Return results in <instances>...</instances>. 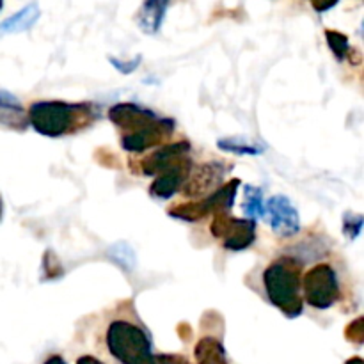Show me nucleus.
Wrapping results in <instances>:
<instances>
[{
  "instance_id": "12",
  "label": "nucleus",
  "mask_w": 364,
  "mask_h": 364,
  "mask_svg": "<svg viewBox=\"0 0 364 364\" xmlns=\"http://www.w3.org/2000/svg\"><path fill=\"white\" fill-rule=\"evenodd\" d=\"M159 117L160 116H156L153 110L144 109L137 103H117L109 110V119L116 124L117 130L123 132L121 135L134 134V132L151 124Z\"/></svg>"
},
{
  "instance_id": "9",
  "label": "nucleus",
  "mask_w": 364,
  "mask_h": 364,
  "mask_svg": "<svg viewBox=\"0 0 364 364\" xmlns=\"http://www.w3.org/2000/svg\"><path fill=\"white\" fill-rule=\"evenodd\" d=\"M191 149L192 146L188 141L169 142V144L162 146L156 151L142 156L137 164L130 162V167L134 169V173L142 174V176H156L162 171H166L167 167L176 164L178 160L191 156Z\"/></svg>"
},
{
  "instance_id": "23",
  "label": "nucleus",
  "mask_w": 364,
  "mask_h": 364,
  "mask_svg": "<svg viewBox=\"0 0 364 364\" xmlns=\"http://www.w3.org/2000/svg\"><path fill=\"white\" fill-rule=\"evenodd\" d=\"M156 364H192L185 355L180 354H159L155 355Z\"/></svg>"
},
{
  "instance_id": "3",
  "label": "nucleus",
  "mask_w": 364,
  "mask_h": 364,
  "mask_svg": "<svg viewBox=\"0 0 364 364\" xmlns=\"http://www.w3.org/2000/svg\"><path fill=\"white\" fill-rule=\"evenodd\" d=\"M105 345L119 364H156L148 333L130 320H114L107 327Z\"/></svg>"
},
{
  "instance_id": "24",
  "label": "nucleus",
  "mask_w": 364,
  "mask_h": 364,
  "mask_svg": "<svg viewBox=\"0 0 364 364\" xmlns=\"http://www.w3.org/2000/svg\"><path fill=\"white\" fill-rule=\"evenodd\" d=\"M338 2H340V0H313V7H315L316 13H326V11L338 6Z\"/></svg>"
},
{
  "instance_id": "29",
  "label": "nucleus",
  "mask_w": 364,
  "mask_h": 364,
  "mask_svg": "<svg viewBox=\"0 0 364 364\" xmlns=\"http://www.w3.org/2000/svg\"><path fill=\"white\" fill-rule=\"evenodd\" d=\"M2 7H4V0H0V11H2Z\"/></svg>"
},
{
  "instance_id": "10",
  "label": "nucleus",
  "mask_w": 364,
  "mask_h": 364,
  "mask_svg": "<svg viewBox=\"0 0 364 364\" xmlns=\"http://www.w3.org/2000/svg\"><path fill=\"white\" fill-rule=\"evenodd\" d=\"M228 171H231V164L226 162H206L192 169L183 185L185 198L194 199L215 192Z\"/></svg>"
},
{
  "instance_id": "26",
  "label": "nucleus",
  "mask_w": 364,
  "mask_h": 364,
  "mask_svg": "<svg viewBox=\"0 0 364 364\" xmlns=\"http://www.w3.org/2000/svg\"><path fill=\"white\" fill-rule=\"evenodd\" d=\"M43 364H66V361H64L60 355H50V358L46 359V361Z\"/></svg>"
},
{
  "instance_id": "16",
  "label": "nucleus",
  "mask_w": 364,
  "mask_h": 364,
  "mask_svg": "<svg viewBox=\"0 0 364 364\" xmlns=\"http://www.w3.org/2000/svg\"><path fill=\"white\" fill-rule=\"evenodd\" d=\"M217 146H219L223 151L237 153V155H262L265 151V146L259 144L256 141H249V139L244 137H224L217 141Z\"/></svg>"
},
{
  "instance_id": "4",
  "label": "nucleus",
  "mask_w": 364,
  "mask_h": 364,
  "mask_svg": "<svg viewBox=\"0 0 364 364\" xmlns=\"http://www.w3.org/2000/svg\"><path fill=\"white\" fill-rule=\"evenodd\" d=\"M302 297L308 306L326 311L341 299V283L338 270L331 263H316L301 281Z\"/></svg>"
},
{
  "instance_id": "15",
  "label": "nucleus",
  "mask_w": 364,
  "mask_h": 364,
  "mask_svg": "<svg viewBox=\"0 0 364 364\" xmlns=\"http://www.w3.org/2000/svg\"><path fill=\"white\" fill-rule=\"evenodd\" d=\"M196 364H228L226 348L217 338L206 336L196 343Z\"/></svg>"
},
{
  "instance_id": "1",
  "label": "nucleus",
  "mask_w": 364,
  "mask_h": 364,
  "mask_svg": "<svg viewBox=\"0 0 364 364\" xmlns=\"http://www.w3.org/2000/svg\"><path fill=\"white\" fill-rule=\"evenodd\" d=\"M96 121L92 103H68L60 100L34 102L28 109V123L45 137H64L91 127Z\"/></svg>"
},
{
  "instance_id": "25",
  "label": "nucleus",
  "mask_w": 364,
  "mask_h": 364,
  "mask_svg": "<svg viewBox=\"0 0 364 364\" xmlns=\"http://www.w3.org/2000/svg\"><path fill=\"white\" fill-rule=\"evenodd\" d=\"M77 364H105V363L100 361V359L95 358V355H82V358L77 359Z\"/></svg>"
},
{
  "instance_id": "5",
  "label": "nucleus",
  "mask_w": 364,
  "mask_h": 364,
  "mask_svg": "<svg viewBox=\"0 0 364 364\" xmlns=\"http://www.w3.org/2000/svg\"><path fill=\"white\" fill-rule=\"evenodd\" d=\"M240 183V180L228 181L224 187L217 188L212 194L205 196L201 201H188L173 206V208H169V215L174 217V219L187 220V223H196V220H201L206 215L230 213Z\"/></svg>"
},
{
  "instance_id": "28",
  "label": "nucleus",
  "mask_w": 364,
  "mask_h": 364,
  "mask_svg": "<svg viewBox=\"0 0 364 364\" xmlns=\"http://www.w3.org/2000/svg\"><path fill=\"white\" fill-rule=\"evenodd\" d=\"M2 215H4V203H2V198H0V220H2Z\"/></svg>"
},
{
  "instance_id": "18",
  "label": "nucleus",
  "mask_w": 364,
  "mask_h": 364,
  "mask_svg": "<svg viewBox=\"0 0 364 364\" xmlns=\"http://www.w3.org/2000/svg\"><path fill=\"white\" fill-rule=\"evenodd\" d=\"M23 107L21 103L14 98L11 92L0 91V114H11V119H13V127L25 128V121H21L23 117Z\"/></svg>"
},
{
  "instance_id": "6",
  "label": "nucleus",
  "mask_w": 364,
  "mask_h": 364,
  "mask_svg": "<svg viewBox=\"0 0 364 364\" xmlns=\"http://www.w3.org/2000/svg\"><path fill=\"white\" fill-rule=\"evenodd\" d=\"M210 233L223 242L228 251H245L256 240V220L233 219L230 213H217L210 224Z\"/></svg>"
},
{
  "instance_id": "11",
  "label": "nucleus",
  "mask_w": 364,
  "mask_h": 364,
  "mask_svg": "<svg viewBox=\"0 0 364 364\" xmlns=\"http://www.w3.org/2000/svg\"><path fill=\"white\" fill-rule=\"evenodd\" d=\"M192 169H194V164H192L191 156H185V159L178 160L176 164H173L166 171L156 174V180L149 187V194L156 199L173 198L183 187Z\"/></svg>"
},
{
  "instance_id": "17",
  "label": "nucleus",
  "mask_w": 364,
  "mask_h": 364,
  "mask_svg": "<svg viewBox=\"0 0 364 364\" xmlns=\"http://www.w3.org/2000/svg\"><path fill=\"white\" fill-rule=\"evenodd\" d=\"M242 210H244L245 215L252 220H256V217L263 215L262 188L252 187V185H247V187H245V196H244V203H242Z\"/></svg>"
},
{
  "instance_id": "13",
  "label": "nucleus",
  "mask_w": 364,
  "mask_h": 364,
  "mask_svg": "<svg viewBox=\"0 0 364 364\" xmlns=\"http://www.w3.org/2000/svg\"><path fill=\"white\" fill-rule=\"evenodd\" d=\"M171 0H144L137 13V25L144 34H156L166 20Z\"/></svg>"
},
{
  "instance_id": "22",
  "label": "nucleus",
  "mask_w": 364,
  "mask_h": 364,
  "mask_svg": "<svg viewBox=\"0 0 364 364\" xmlns=\"http://www.w3.org/2000/svg\"><path fill=\"white\" fill-rule=\"evenodd\" d=\"M109 60H110V64H112V66L116 68L117 71H121V73L128 75V73H132V71H134V70H137L139 64L142 63V57L137 55V57H134V59H132V60H119V59H116V57H109Z\"/></svg>"
},
{
  "instance_id": "21",
  "label": "nucleus",
  "mask_w": 364,
  "mask_h": 364,
  "mask_svg": "<svg viewBox=\"0 0 364 364\" xmlns=\"http://www.w3.org/2000/svg\"><path fill=\"white\" fill-rule=\"evenodd\" d=\"M364 320L359 316V318H355L354 322L348 323L347 331H345V336H347L348 341H352V343H358L361 345L363 340H364V327H363Z\"/></svg>"
},
{
  "instance_id": "7",
  "label": "nucleus",
  "mask_w": 364,
  "mask_h": 364,
  "mask_svg": "<svg viewBox=\"0 0 364 364\" xmlns=\"http://www.w3.org/2000/svg\"><path fill=\"white\" fill-rule=\"evenodd\" d=\"M263 217L270 230L283 238H290L301 231V217L287 196H272L263 205Z\"/></svg>"
},
{
  "instance_id": "19",
  "label": "nucleus",
  "mask_w": 364,
  "mask_h": 364,
  "mask_svg": "<svg viewBox=\"0 0 364 364\" xmlns=\"http://www.w3.org/2000/svg\"><path fill=\"white\" fill-rule=\"evenodd\" d=\"M326 39H327V45H329L331 52L334 53L338 60H343L345 57H350L352 52V46L348 43V38L340 31H331L327 28L326 31Z\"/></svg>"
},
{
  "instance_id": "14",
  "label": "nucleus",
  "mask_w": 364,
  "mask_h": 364,
  "mask_svg": "<svg viewBox=\"0 0 364 364\" xmlns=\"http://www.w3.org/2000/svg\"><path fill=\"white\" fill-rule=\"evenodd\" d=\"M39 20V7L38 4H28L23 9L14 13L13 16L6 18L0 23V36L2 34H18V32L31 31Z\"/></svg>"
},
{
  "instance_id": "2",
  "label": "nucleus",
  "mask_w": 364,
  "mask_h": 364,
  "mask_svg": "<svg viewBox=\"0 0 364 364\" xmlns=\"http://www.w3.org/2000/svg\"><path fill=\"white\" fill-rule=\"evenodd\" d=\"M267 297L288 318H297L304 311L301 295V265L290 256L276 259L263 272Z\"/></svg>"
},
{
  "instance_id": "27",
  "label": "nucleus",
  "mask_w": 364,
  "mask_h": 364,
  "mask_svg": "<svg viewBox=\"0 0 364 364\" xmlns=\"http://www.w3.org/2000/svg\"><path fill=\"white\" fill-rule=\"evenodd\" d=\"M345 364H364V363H363L361 358H352V359H348V361Z\"/></svg>"
},
{
  "instance_id": "8",
  "label": "nucleus",
  "mask_w": 364,
  "mask_h": 364,
  "mask_svg": "<svg viewBox=\"0 0 364 364\" xmlns=\"http://www.w3.org/2000/svg\"><path fill=\"white\" fill-rule=\"evenodd\" d=\"M174 128H176V123L173 119L159 117L155 123L148 124V127L141 128V130L134 132V134L121 135V148L141 155V153L169 141L171 135L174 134Z\"/></svg>"
},
{
  "instance_id": "20",
  "label": "nucleus",
  "mask_w": 364,
  "mask_h": 364,
  "mask_svg": "<svg viewBox=\"0 0 364 364\" xmlns=\"http://www.w3.org/2000/svg\"><path fill=\"white\" fill-rule=\"evenodd\" d=\"M363 230V215L347 213L343 220V231L348 238H358Z\"/></svg>"
}]
</instances>
